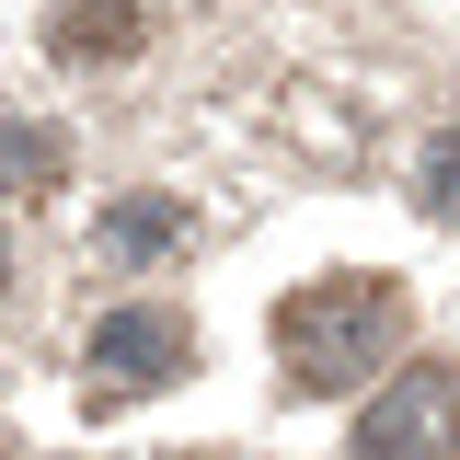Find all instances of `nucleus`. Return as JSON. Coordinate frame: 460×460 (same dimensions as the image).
<instances>
[{
    "label": "nucleus",
    "mask_w": 460,
    "mask_h": 460,
    "mask_svg": "<svg viewBox=\"0 0 460 460\" xmlns=\"http://www.w3.org/2000/svg\"><path fill=\"white\" fill-rule=\"evenodd\" d=\"M104 242L115 253H172V242H184V208H172V196H127L104 219Z\"/></svg>",
    "instance_id": "6"
},
{
    "label": "nucleus",
    "mask_w": 460,
    "mask_h": 460,
    "mask_svg": "<svg viewBox=\"0 0 460 460\" xmlns=\"http://www.w3.org/2000/svg\"><path fill=\"white\" fill-rule=\"evenodd\" d=\"M357 460H460V368L449 357H414L380 392L357 402Z\"/></svg>",
    "instance_id": "2"
},
{
    "label": "nucleus",
    "mask_w": 460,
    "mask_h": 460,
    "mask_svg": "<svg viewBox=\"0 0 460 460\" xmlns=\"http://www.w3.org/2000/svg\"><path fill=\"white\" fill-rule=\"evenodd\" d=\"M0 288H12V242H0Z\"/></svg>",
    "instance_id": "8"
},
{
    "label": "nucleus",
    "mask_w": 460,
    "mask_h": 460,
    "mask_svg": "<svg viewBox=\"0 0 460 460\" xmlns=\"http://www.w3.org/2000/svg\"><path fill=\"white\" fill-rule=\"evenodd\" d=\"M414 334V299L392 277H311L277 299V368L288 392H368Z\"/></svg>",
    "instance_id": "1"
},
{
    "label": "nucleus",
    "mask_w": 460,
    "mask_h": 460,
    "mask_svg": "<svg viewBox=\"0 0 460 460\" xmlns=\"http://www.w3.org/2000/svg\"><path fill=\"white\" fill-rule=\"evenodd\" d=\"M93 402H138V392H172L184 368H196V323L184 311H162V299H127V311H104L93 323Z\"/></svg>",
    "instance_id": "3"
},
{
    "label": "nucleus",
    "mask_w": 460,
    "mask_h": 460,
    "mask_svg": "<svg viewBox=\"0 0 460 460\" xmlns=\"http://www.w3.org/2000/svg\"><path fill=\"white\" fill-rule=\"evenodd\" d=\"M47 184H69V138L35 115H0V196H47Z\"/></svg>",
    "instance_id": "5"
},
{
    "label": "nucleus",
    "mask_w": 460,
    "mask_h": 460,
    "mask_svg": "<svg viewBox=\"0 0 460 460\" xmlns=\"http://www.w3.org/2000/svg\"><path fill=\"white\" fill-rule=\"evenodd\" d=\"M414 196H426V219H460V127L426 138V162H414Z\"/></svg>",
    "instance_id": "7"
},
{
    "label": "nucleus",
    "mask_w": 460,
    "mask_h": 460,
    "mask_svg": "<svg viewBox=\"0 0 460 460\" xmlns=\"http://www.w3.org/2000/svg\"><path fill=\"white\" fill-rule=\"evenodd\" d=\"M47 47L69 58V69H93V58H127V47H138V0H58Z\"/></svg>",
    "instance_id": "4"
}]
</instances>
